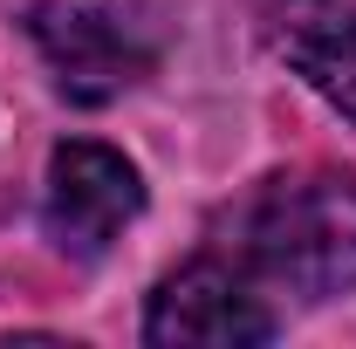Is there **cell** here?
I'll list each match as a JSON object with an SVG mask.
<instances>
[{
    "instance_id": "obj_1",
    "label": "cell",
    "mask_w": 356,
    "mask_h": 349,
    "mask_svg": "<svg viewBox=\"0 0 356 349\" xmlns=\"http://www.w3.org/2000/svg\"><path fill=\"white\" fill-rule=\"evenodd\" d=\"M240 254L261 281L302 295V302H329V295L356 288V178L343 172L267 178L240 219Z\"/></svg>"
},
{
    "instance_id": "obj_2",
    "label": "cell",
    "mask_w": 356,
    "mask_h": 349,
    "mask_svg": "<svg viewBox=\"0 0 356 349\" xmlns=\"http://www.w3.org/2000/svg\"><path fill=\"white\" fill-rule=\"evenodd\" d=\"M144 206V185H137V165L110 144H62L48 158V192H42V219L48 233L69 247V254H103L124 226Z\"/></svg>"
},
{
    "instance_id": "obj_3",
    "label": "cell",
    "mask_w": 356,
    "mask_h": 349,
    "mask_svg": "<svg viewBox=\"0 0 356 349\" xmlns=\"http://www.w3.org/2000/svg\"><path fill=\"white\" fill-rule=\"evenodd\" d=\"M144 336L158 349H240V343H267L274 315L247 288V274H233L220 261H192L151 295Z\"/></svg>"
},
{
    "instance_id": "obj_4",
    "label": "cell",
    "mask_w": 356,
    "mask_h": 349,
    "mask_svg": "<svg viewBox=\"0 0 356 349\" xmlns=\"http://www.w3.org/2000/svg\"><path fill=\"white\" fill-rule=\"evenodd\" d=\"M28 35L42 42L62 96H76V103H110L117 89H131L151 69V42L103 7H35Z\"/></svg>"
},
{
    "instance_id": "obj_5",
    "label": "cell",
    "mask_w": 356,
    "mask_h": 349,
    "mask_svg": "<svg viewBox=\"0 0 356 349\" xmlns=\"http://www.w3.org/2000/svg\"><path fill=\"white\" fill-rule=\"evenodd\" d=\"M281 55L302 83L356 117V7L350 0H281Z\"/></svg>"
}]
</instances>
